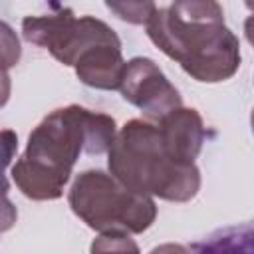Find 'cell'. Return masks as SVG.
<instances>
[{
    "mask_svg": "<svg viewBox=\"0 0 254 254\" xmlns=\"http://www.w3.org/2000/svg\"><path fill=\"white\" fill-rule=\"evenodd\" d=\"M149 254H190L183 244H175V242H167V244H159L155 246Z\"/></svg>",
    "mask_w": 254,
    "mask_h": 254,
    "instance_id": "cell-13",
    "label": "cell"
},
{
    "mask_svg": "<svg viewBox=\"0 0 254 254\" xmlns=\"http://www.w3.org/2000/svg\"><path fill=\"white\" fill-rule=\"evenodd\" d=\"M192 254H254V232L252 224L228 226L194 242Z\"/></svg>",
    "mask_w": 254,
    "mask_h": 254,
    "instance_id": "cell-9",
    "label": "cell"
},
{
    "mask_svg": "<svg viewBox=\"0 0 254 254\" xmlns=\"http://www.w3.org/2000/svg\"><path fill=\"white\" fill-rule=\"evenodd\" d=\"M16 149H18V135L12 129H2L0 131V232L10 230L18 218L16 206L8 198L10 183L4 175L6 167L16 155Z\"/></svg>",
    "mask_w": 254,
    "mask_h": 254,
    "instance_id": "cell-10",
    "label": "cell"
},
{
    "mask_svg": "<svg viewBox=\"0 0 254 254\" xmlns=\"http://www.w3.org/2000/svg\"><path fill=\"white\" fill-rule=\"evenodd\" d=\"M107 157L109 175L137 194L187 202L200 189L198 167L171 159L161 145L159 129L153 121H127L117 131Z\"/></svg>",
    "mask_w": 254,
    "mask_h": 254,
    "instance_id": "cell-3",
    "label": "cell"
},
{
    "mask_svg": "<svg viewBox=\"0 0 254 254\" xmlns=\"http://www.w3.org/2000/svg\"><path fill=\"white\" fill-rule=\"evenodd\" d=\"M149 40L192 79L218 83L240 67V42L214 0H179L157 6L145 24Z\"/></svg>",
    "mask_w": 254,
    "mask_h": 254,
    "instance_id": "cell-2",
    "label": "cell"
},
{
    "mask_svg": "<svg viewBox=\"0 0 254 254\" xmlns=\"http://www.w3.org/2000/svg\"><path fill=\"white\" fill-rule=\"evenodd\" d=\"M117 135L115 119L81 105L48 113L28 137L24 155L12 167V179L32 200H56L71 177L81 153L103 155Z\"/></svg>",
    "mask_w": 254,
    "mask_h": 254,
    "instance_id": "cell-1",
    "label": "cell"
},
{
    "mask_svg": "<svg viewBox=\"0 0 254 254\" xmlns=\"http://www.w3.org/2000/svg\"><path fill=\"white\" fill-rule=\"evenodd\" d=\"M22 34L30 44L48 50L60 64L71 65L81 54L99 44H117L119 36L95 16H75L71 8L56 6L54 12L26 16Z\"/></svg>",
    "mask_w": 254,
    "mask_h": 254,
    "instance_id": "cell-5",
    "label": "cell"
},
{
    "mask_svg": "<svg viewBox=\"0 0 254 254\" xmlns=\"http://www.w3.org/2000/svg\"><path fill=\"white\" fill-rule=\"evenodd\" d=\"M22 46L10 24L0 20V69H10L20 62Z\"/></svg>",
    "mask_w": 254,
    "mask_h": 254,
    "instance_id": "cell-12",
    "label": "cell"
},
{
    "mask_svg": "<svg viewBox=\"0 0 254 254\" xmlns=\"http://www.w3.org/2000/svg\"><path fill=\"white\" fill-rule=\"evenodd\" d=\"M73 69L81 83L95 89H119L125 60L121 56V42L99 44L77 58Z\"/></svg>",
    "mask_w": 254,
    "mask_h": 254,
    "instance_id": "cell-8",
    "label": "cell"
},
{
    "mask_svg": "<svg viewBox=\"0 0 254 254\" xmlns=\"http://www.w3.org/2000/svg\"><path fill=\"white\" fill-rule=\"evenodd\" d=\"M67 202L73 214L99 234H141L157 218V204L151 196L137 194L95 169L75 177Z\"/></svg>",
    "mask_w": 254,
    "mask_h": 254,
    "instance_id": "cell-4",
    "label": "cell"
},
{
    "mask_svg": "<svg viewBox=\"0 0 254 254\" xmlns=\"http://www.w3.org/2000/svg\"><path fill=\"white\" fill-rule=\"evenodd\" d=\"M119 91L125 101L143 111L147 121H159L173 109L183 107L179 89L149 58H133L125 62Z\"/></svg>",
    "mask_w": 254,
    "mask_h": 254,
    "instance_id": "cell-6",
    "label": "cell"
},
{
    "mask_svg": "<svg viewBox=\"0 0 254 254\" xmlns=\"http://www.w3.org/2000/svg\"><path fill=\"white\" fill-rule=\"evenodd\" d=\"M10 89H12V83H10V75L8 71L0 69V107H4L10 99Z\"/></svg>",
    "mask_w": 254,
    "mask_h": 254,
    "instance_id": "cell-14",
    "label": "cell"
},
{
    "mask_svg": "<svg viewBox=\"0 0 254 254\" xmlns=\"http://www.w3.org/2000/svg\"><path fill=\"white\" fill-rule=\"evenodd\" d=\"M165 153L179 163H194L208 131L200 113L192 107H179L157 121Z\"/></svg>",
    "mask_w": 254,
    "mask_h": 254,
    "instance_id": "cell-7",
    "label": "cell"
},
{
    "mask_svg": "<svg viewBox=\"0 0 254 254\" xmlns=\"http://www.w3.org/2000/svg\"><path fill=\"white\" fill-rule=\"evenodd\" d=\"M105 6L117 14V18L131 24H147L157 10V4L153 2H107Z\"/></svg>",
    "mask_w": 254,
    "mask_h": 254,
    "instance_id": "cell-11",
    "label": "cell"
}]
</instances>
